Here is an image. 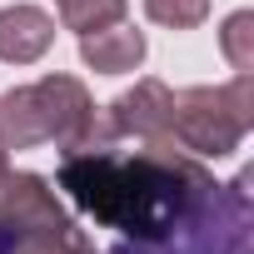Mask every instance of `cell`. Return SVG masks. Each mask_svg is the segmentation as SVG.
<instances>
[{
    "label": "cell",
    "instance_id": "cell-5",
    "mask_svg": "<svg viewBox=\"0 0 254 254\" xmlns=\"http://www.w3.org/2000/svg\"><path fill=\"white\" fill-rule=\"evenodd\" d=\"M105 120L120 140H175V90L165 80H135V90H125Z\"/></svg>",
    "mask_w": 254,
    "mask_h": 254
},
{
    "label": "cell",
    "instance_id": "cell-1",
    "mask_svg": "<svg viewBox=\"0 0 254 254\" xmlns=\"http://www.w3.org/2000/svg\"><path fill=\"white\" fill-rule=\"evenodd\" d=\"M60 190L80 214L125 234L115 254H214V239L194 229H214L224 194L175 140H145L135 155H120L115 145L65 150Z\"/></svg>",
    "mask_w": 254,
    "mask_h": 254
},
{
    "label": "cell",
    "instance_id": "cell-4",
    "mask_svg": "<svg viewBox=\"0 0 254 254\" xmlns=\"http://www.w3.org/2000/svg\"><path fill=\"white\" fill-rule=\"evenodd\" d=\"M75 234V219L40 175H5L0 185V234Z\"/></svg>",
    "mask_w": 254,
    "mask_h": 254
},
{
    "label": "cell",
    "instance_id": "cell-12",
    "mask_svg": "<svg viewBox=\"0 0 254 254\" xmlns=\"http://www.w3.org/2000/svg\"><path fill=\"white\" fill-rule=\"evenodd\" d=\"M145 15L165 30H194L209 15V0H145Z\"/></svg>",
    "mask_w": 254,
    "mask_h": 254
},
{
    "label": "cell",
    "instance_id": "cell-2",
    "mask_svg": "<svg viewBox=\"0 0 254 254\" xmlns=\"http://www.w3.org/2000/svg\"><path fill=\"white\" fill-rule=\"evenodd\" d=\"M254 130V75L229 85H194L175 95V140L204 160H224Z\"/></svg>",
    "mask_w": 254,
    "mask_h": 254
},
{
    "label": "cell",
    "instance_id": "cell-6",
    "mask_svg": "<svg viewBox=\"0 0 254 254\" xmlns=\"http://www.w3.org/2000/svg\"><path fill=\"white\" fill-rule=\"evenodd\" d=\"M55 40V20L40 5H10L0 10V60L5 65H30L50 50Z\"/></svg>",
    "mask_w": 254,
    "mask_h": 254
},
{
    "label": "cell",
    "instance_id": "cell-13",
    "mask_svg": "<svg viewBox=\"0 0 254 254\" xmlns=\"http://www.w3.org/2000/svg\"><path fill=\"white\" fill-rule=\"evenodd\" d=\"M5 175H10V160H5V150H0V185H5Z\"/></svg>",
    "mask_w": 254,
    "mask_h": 254
},
{
    "label": "cell",
    "instance_id": "cell-8",
    "mask_svg": "<svg viewBox=\"0 0 254 254\" xmlns=\"http://www.w3.org/2000/svg\"><path fill=\"white\" fill-rule=\"evenodd\" d=\"M45 145V115L35 85H15L0 95V150H35Z\"/></svg>",
    "mask_w": 254,
    "mask_h": 254
},
{
    "label": "cell",
    "instance_id": "cell-10",
    "mask_svg": "<svg viewBox=\"0 0 254 254\" xmlns=\"http://www.w3.org/2000/svg\"><path fill=\"white\" fill-rule=\"evenodd\" d=\"M219 50H224V60L234 65V75H249V70H254V15H249V10H234V15L224 20Z\"/></svg>",
    "mask_w": 254,
    "mask_h": 254
},
{
    "label": "cell",
    "instance_id": "cell-7",
    "mask_svg": "<svg viewBox=\"0 0 254 254\" xmlns=\"http://www.w3.org/2000/svg\"><path fill=\"white\" fill-rule=\"evenodd\" d=\"M80 55H85V65L100 70V75H125V70H135V65L145 60V30L115 20V25H105V30L80 35Z\"/></svg>",
    "mask_w": 254,
    "mask_h": 254
},
{
    "label": "cell",
    "instance_id": "cell-9",
    "mask_svg": "<svg viewBox=\"0 0 254 254\" xmlns=\"http://www.w3.org/2000/svg\"><path fill=\"white\" fill-rule=\"evenodd\" d=\"M60 20H65V30L90 35V30L125 20V0H60Z\"/></svg>",
    "mask_w": 254,
    "mask_h": 254
},
{
    "label": "cell",
    "instance_id": "cell-11",
    "mask_svg": "<svg viewBox=\"0 0 254 254\" xmlns=\"http://www.w3.org/2000/svg\"><path fill=\"white\" fill-rule=\"evenodd\" d=\"M5 254H90L85 234H5Z\"/></svg>",
    "mask_w": 254,
    "mask_h": 254
},
{
    "label": "cell",
    "instance_id": "cell-3",
    "mask_svg": "<svg viewBox=\"0 0 254 254\" xmlns=\"http://www.w3.org/2000/svg\"><path fill=\"white\" fill-rule=\"evenodd\" d=\"M35 100H40V115H45V140H55L60 150H95V145L120 140L75 75H45L35 85Z\"/></svg>",
    "mask_w": 254,
    "mask_h": 254
}]
</instances>
